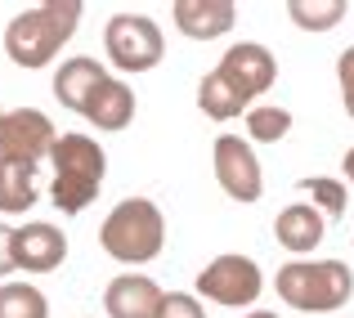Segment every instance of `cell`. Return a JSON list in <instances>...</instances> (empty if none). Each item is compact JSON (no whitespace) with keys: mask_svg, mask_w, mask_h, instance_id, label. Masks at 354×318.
<instances>
[{"mask_svg":"<svg viewBox=\"0 0 354 318\" xmlns=\"http://www.w3.org/2000/svg\"><path fill=\"white\" fill-rule=\"evenodd\" d=\"M68 260V238L54 224H18L14 229V265L27 274H54Z\"/></svg>","mask_w":354,"mask_h":318,"instance_id":"30bf717a","label":"cell"},{"mask_svg":"<svg viewBox=\"0 0 354 318\" xmlns=\"http://www.w3.org/2000/svg\"><path fill=\"white\" fill-rule=\"evenodd\" d=\"M278 296L301 314H332L354 296V274L346 260H292L274 278Z\"/></svg>","mask_w":354,"mask_h":318,"instance_id":"3957f363","label":"cell"},{"mask_svg":"<svg viewBox=\"0 0 354 318\" xmlns=\"http://www.w3.org/2000/svg\"><path fill=\"white\" fill-rule=\"evenodd\" d=\"M104 251L121 265H148V260L162 256L166 247V220L157 211V202L148 198H126L117 202L113 215L104 220V233H99Z\"/></svg>","mask_w":354,"mask_h":318,"instance_id":"277c9868","label":"cell"},{"mask_svg":"<svg viewBox=\"0 0 354 318\" xmlns=\"http://www.w3.org/2000/svg\"><path fill=\"white\" fill-rule=\"evenodd\" d=\"M301 189L310 193V207H319L323 215H332V220H341V215H346V202H350V193L341 189L337 180H301Z\"/></svg>","mask_w":354,"mask_h":318,"instance_id":"44dd1931","label":"cell"},{"mask_svg":"<svg viewBox=\"0 0 354 318\" xmlns=\"http://www.w3.org/2000/svg\"><path fill=\"white\" fill-rule=\"evenodd\" d=\"M216 72H220V77H225L229 86L238 90L242 99H247V104H251L256 95H265V90L278 81V63H274V54H269L265 45H256V41L229 45Z\"/></svg>","mask_w":354,"mask_h":318,"instance_id":"9c48e42d","label":"cell"},{"mask_svg":"<svg viewBox=\"0 0 354 318\" xmlns=\"http://www.w3.org/2000/svg\"><path fill=\"white\" fill-rule=\"evenodd\" d=\"M171 9H175V27H180L189 41H216L238 18L234 0H175Z\"/></svg>","mask_w":354,"mask_h":318,"instance_id":"7c38bea8","label":"cell"},{"mask_svg":"<svg viewBox=\"0 0 354 318\" xmlns=\"http://www.w3.org/2000/svg\"><path fill=\"white\" fill-rule=\"evenodd\" d=\"M162 318H207V310H202V301L189 296V292H166Z\"/></svg>","mask_w":354,"mask_h":318,"instance_id":"7402d4cb","label":"cell"},{"mask_svg":"<svg viewBox=\"0 0 354 318\" xmlns=\"http://www.w3.org/2000/svg\"><path fill=\"white\" fill-rule=\"evenodd\" d=\"M198 108L207 112L211 121H229V117H238V112L247 108V99H242L238 90L220 77V72H207L202 86H198Z\"/></svg>","mask_w":354,"mask_h":318,"instance_id":"e0dca14e","label":"cell"},{"mask_svg":"<svg viewBox=\"0 0 354 318\" xmlns=\"http://www.w3.org/2000/svg\"><path fill=\"white\" fill-rule=\"evenodd\" d=\"M242 318H278V314H269V310H251V314H242Z\"/></svg>","mask_w":354,"mask_h":318,"instance_id":"484cf974","label":"cell"},{"mask_svg":"<svg viewBox=\"0 0 354 318\" xmlns=\"http://www.w3.org/2000/svg\"><path fill=\"white\" fill-rule=\"evenodd\" d=\"M292 130V112L287 108H251L247 112V135L256 144H278Z\"/></svg>","mask_w":354,"mask_h":318,"instance_id":"ffe728a7","label":"cell"},{"mask_svg":"<svg viewBox=\"0 0 354 318\" xmlns=\"http://www.w3.org/2000/svg\"><path fill=\"white\" fill-rule=\"evenodd\" d=\"M346 175H350V184H354V148L346 153Z\"/></svg>","mask_w":354,"mask_h":318,"instance_id":"d4e9b609","label":"cell"},{"mask_svg":"<svg viewBox=\"0 0 354 318\" xmlns=\"http://www.w3.org/2000/svg\"><path fill=\"white\" fill-rule=\"evenodd\" d=\"M81 0H45V5L27 9V14L9 18L5 27V54L18 63V68L36 72V68H50L54 54L63 50L72 32L81 23Z\"/></svg>","mask_w":354,"mask_h":318,"instance_id":"6da1fadb","label":"cell"},{"mask_svg":"<svg viewBox=\"0 0 354 318\" xmlns=\"http://www.w3.org/2000/svg\"><path fill=\"white\" fill-rule=\"evenodd\" d=\"M9 269H18L14 265V229H5V224H0V278H5Z\"/></svg>","mask_w":354,"mask_h":318,"instance_id":"cb8c5ba5","label":"cell"},{"mask_svg":"<svg viewBox=\"0 0 354 318\" xmlns=\"http://www.w3.org/2000/svg\"><path fill=\"white\" fill-rule=\"evenodd\" d=\"M323 233H328V224H323V211L310 207V202H292V207L278 211L274 220V238L278 247H287L292 256H305V251H314L323 242Z\"/></svg>","mask_w":354,"mask_h":318,"instance_id":"4fadbf2b","label":"cell"},{"mask_svg":"<svg viewBox=\"0 0 354 318\" xmlns=\"http://www.w3.org/2000/svg\"><path fill=\"white\" fill-rule=\"evenodd\" d=\"M265 287V274L251 256H216L207 269L198 274V296L216 305H229V310H242L251 305Z\"/></svg>","mask_w":354,"mask_h":318,"instance_id":"8992f818","label":"cell"},{"mask_svg":"<svg viewBox=\"0 0 354 318\" xmlns=\"http://www.w3.org/2000/svg\"><path fill=\"white\" fill-rule=\"evenodd\" d=\"M104 50L121 72H148L162 63L166 36L148 14H113L104 27Z\"/></svg>","mask_w":354,"mask_h":318,"instance_id":"5b68a950","label":"cell"},{"mask_svg":"<svg viewBox=\"0 0 354 318\" xmlns=\"http://www.w3.org/2000/svg\"><path fill=\"white\" fill-rule=\"evenodd\" d=\"M0 318H50V301L32 283H5L0 287Z\"/></svg>","mask_w":354,"mask_h":318,"instance_id":"d6986e66","label":"cell"},{"mask_svg":"<svg viewBox=\"0 0 354 318\" xmlns=\"http://www.w3.org/2000/svg\"><path fill=\"white\" fill-rule=\"evenodd\" d=\"M216 180L234 202H260L265 193V175H260V157L242 135H220L216 139Z\"/></svg>","mask_w":354,"mask_h":318,"instance_id":"ba28073f","label":"cell"},{"mask_svg":"<svg viewBox=\"0 0 354 318\" xmlns=\"http://www.w3.org/2000/svg\"><path fill=\"white\" fill-rule=\"evenodd\" d=\"M346 0H287V14L301 32H332L346 18Z\"/></svg>","mask_w":354,"mask_h":318,"instance_id":"ac0fdd59","label":"cell"},{"mask_svg":"<svg viewBox=\"0 0 354 318\" xmlns=\"http://www.w3.org/2000/svg\"><path fill=\"white\" fill-rule=\"evenodd\" d=\"M59 135H54V121L36 108H14L0 112V162H41L54 153Z\"/></svg>","mask_w":354,"mask_h":318,"instance_id":"52a82bcc","label":"cell"},{"mask_svg":"<svg viewBox=\"0 0 354 318\" xmlns=\"http://www.w3.org/2000/svg\"><path fill=\"white\" fill-rule=\"evenodd\" d=\"M104 81H108V68H99L90 54H77V59H68L59 68V77H54V99L72 112H86V104L95 99V90L104 86Z\"/></svg>","mask_w":354,"mask_h":318,"instance_id":"5bb4252c","label":"cell"},{"mask_svg":"<svg viewBox=\"0 0 354 318\" xmlns=\"http://www.w3.org/2000/svg\"><path fill=\"white\" fill-rule=\"evenodd\" d=\"M36 193V166L32 162H0V211L5 215H23Z\"/></svg>","mask_w":354,"mask_h":318,"instance_id":"2e32d148","label":"cell"},{"mask_svg":"<svg viewBox=\"0 0 354 318\" xmlns=\"http://www.w3.org/2000/svg\"><path fill=\"white\" fill-rule=\"evenodd\" d=\"M50 162H54L50 202H54L63 215L86 211L90 202L99 198V184H104V171H108L104 148H99L90 135H59Z\"/></svg>","mask_w":354,"mask_h":318,"instance_id":"7a4b0ae2","label":"cell"},{"mask_svg":"<svg viewBox=\"0 0 354 318\" xmlns=\"http://www.w3.org/2000/svg\"><path fill=\"white\" fill-rule=\"evenodd\" d=\"M337 81H341V104H346V112L354 117V45L337 59Z\"/></svg>","mask_w":354,"mask_h":318,"instance_id":"603a6c76","label":"cell"},{"mask_svg":"<svg viewBox=\"0 0 354 318\" xmlns=\"http://www.w3.org/2000/svg\"><path fill=\"white\" fill-rule=\"evenodd\" d=\"M162 301H166V292L144 274H121L104 292L108 318H162Z\"/></svg>","mask_w":354,"mask_h":318,"instance_id":"8fae6325","label":"cell"},{"mask_svg":"<svg viewBox=\"0 0 354 318\" xmlns=\"http://www.w3.org/2000/svg\"><path fill=\"white\" fill-rule=\"evenodd\" d=\"M86 121H95L99 130H126L130 117H135V95H130L126 81L108 77L104 86L95 90V99L86 104V112H81Z\"/></svg>","mask_w":354,"mask_h":318,"instance_id":"9a60e30c","label":"cell"}]
</instances>
